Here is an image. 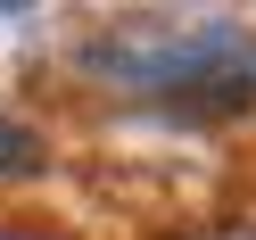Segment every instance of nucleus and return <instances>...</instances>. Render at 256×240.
<instances>
[{
  "label": "nucleus",
  "mask_w": 256,
  "mask_h": 240,
  "mask_svg": "<svg viewBox=\"0 0 256 240\" xmlns=\"http://www.w3.org/2000/svg\"><path fill=\"white\" fill-rule=\"evenodd\" d=\"M34 166H42V141L25 133V124L0 116V174H34Z\"/></svg>",
  "instance_id": "obj_1"
}]
</instances>
